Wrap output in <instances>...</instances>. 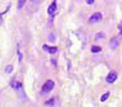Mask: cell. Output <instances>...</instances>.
<instances>
[{"mask_svg":"<svg viewBox=\"0 0 122 107\" xmlns=\"http://www.w3.org/2000/svg\"><path fill=\"white\" fill-rule=\"evenodd\" d=\"M53 88H54V82H53V80H46V82L44 83V86H42V88H41V92L42 93H49Z\"/></svg>","mask_w":122,"mask_h":107,"instance_id":"obj_1","label":"cell"},{"mask_svg":"<svg viewBox=\"0 0 122 107\" xmlns=\"http://www.w3.org/2000/svg\"><path fill=\"white\" fill-rule=\"evenodd\" d=\"M102 18H103L102 13H94V14L91 15L90 18H89V23H90V24L98 23V22H100V21H102Z\"/></svg>","mask_w":122,"mask_h":107,"instance_id":"obj_2","label":"cell"},{"mask_svg":"<svg viewBox=\"0 0 122 107\" xmlns=\"http://www.w3.org/2000/svg\"><path fill=\"white\" fill-rule=\"evenodd\" d=\"M116 79H117V71H111V73L107 75V78H105V80H107L108 84L114 83V82H116Z\"/></svg>","mask_w":122,"mask_h":107,"instance_id":"obj_3","label":"cell"},{"mask_svg":"<svg viewBox=\"0 0 122 107\" xmlns=\"http://www.w3.org/2000/svg\"><path fill=\"white\" fill-rule=\"evenodd\" d=\"M55 10H57V1H53L50 5H49V8H48V13H49V15H54V13Z\"/></svg>","mask_w":122,"mask_h":107,"instance_id":"obj_4","label":"cell"},{"mask_svg":"<svg viewBox=\"0 0 122 107\" xmlns=\"http://www.w3.org/2000/svg\"><path fill=\"white\" fill-rule=\"evenodd\" d=\"M42 48H44L45 51H48L49 54H57L58 52V47H49V46H46V45H44Z\"/></svg>","mask_w":122,"mask_h":107,"instance_id":"obj_5","label":"cell"},{"mask_svg":"<svg viewBox=\"0 0 122 107\" xmlns=\"http://www.w3.org/2000/svg\"><path fill=\"white\" fill-rule=\"evenodd\" d=\"M109 47L112 48V50H114V48H117L118 47V38H112L111 40V43H109Z\"/></svg>","mask_w":122,"mask_h":107,"instance_id":"obj_6","label":"cell"},{"mask_svg":"<svg viewBox=\"0 0 122 107\" xmlns=\"http://www.w3.org/2000/svg\"><path fill=\"white\" fill-rule=\"evenodd\" d=\"M27 3V0H18V4H17V8L18 9H22L25 6V4Z\"/></svg>","mask_w":122,"mask_h":107,"instance_id":"obj_7","label":"cell"},{"mask_svg":"<svg viewBox=\"0 0 122 107\" xmlns=\"http://www.w3.org/2000/svg\"><path fill=\"white\" fill-rule=\"evenodd\" d=\"M109 94H111V93H109V92H105V93H104V94H103V96H102V98H100V101H102V102H104V101H107V99H108V97H109Z\"/></svg>","mask_w":122,"mask_h":107,"instance_id":"obj_8","label":"cell"},{"mask_svg":"<svg viewBox=\"0 0 122 107\" xmlns=\"http://www.w3.org/2000/svg\"><path fill=\"white\" fill-rule=\"evenodd\" d=\"M100 51H102V48L99 47V46H93V47H91V52H94V54L100 52Z\"/></svg>","mask_w":122,"mask_h":107,"instance_id":"obj_9","label":"cell"},{"mask_svg":"<svg viewBox=\"0 0 122 107\" xmlns=\"http://www.w3.org/2000/svg\"><path fill=\"white\" fill-rule=\"evenodd\" d=\"M54 102H55V99H50V101H46V102H45V106H54Z\"/></svg>","mask_w":122,"mask_h":107,"instance_id":"obj_10","label":"cell"},{"mask_svg":"<svg viewBox=\"0 0 122 107\" xmlns=\"http://www.w3.org/2000/svg\"><path fill=\"white\" fill-rule=\"evenodd\" d=\"M49 41H50V42L55 41V33H50V36H49Z\"/></svg>","mask_w":122,"mask_h":107,"instance_id":"obj_11","label":"cell"},{"mask_svg":"<svg viewBox=\"0 0 122 107\" xmlns=\"http://www.w3.org/2000/svg\"><path fill=\"white\" fill-rule=\"evenodd\" d=\"M12 70H13V66H12V65H9V66L5 68V71H6V73H12Z\"/></svg>","mask_w":122,"mask_h":107,"instance_id":"obj_12","label":"cell"},{"mask_svg":"<svg viewBox=\"0 0 122 107\" xmlns=\"http://www.w3.org/2000/svg\"><path fill=\"white\" fill-rule=\"evenodd\" d=\"M41 1H42V0H31V3H34L35 5H39Z\"/></svg>","mask_w":122,"mask_h":107,"instance_id":"obj_13","label":"cell"},{"mask_svg":"<svg viewBox=\"0 0 122 107\" xmlns=\"http://www.w3.org/2000/svg\"><path fill=\"white\" fill-rule=\"evenodd\" d=\"M97 38H104V33H102V32H100V33H98Z\"/></svg>","mask_w":122,"mask_h":107,"instance_id":"obj_14","label":"cell"},{"mask_svg":"<svg viewBox=\"0 0 122 107\" xmlns=\"http://www.w3.org/2000/svg\"><path fill=\"white\" fill-rule=\"evenodd\" d=\"M118 30H120V34H121V38H122V23L118 24Z\"/></svg>","mask_w":122,"mask_h":107,"instance_id":"obj_15","label":"cell"},{"mask_svg":"<svg viewBox=\"0 0 122 107\" xmlns=\"http://www.w3.org/2000/svg\"><path fill=\"white\" fill-rule=\"evenodd\" d=\"M86 3H87L89 5H93L94 4V0H86Z\"/></svg>","mask_w":122,"mask_h":107,"instance_id":"obj_16","label":"cell"}]
</instances>
